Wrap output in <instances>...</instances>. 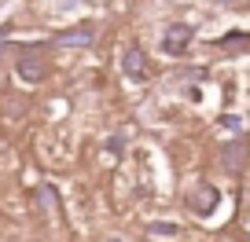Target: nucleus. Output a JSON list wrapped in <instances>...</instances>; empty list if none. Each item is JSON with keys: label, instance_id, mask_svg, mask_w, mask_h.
Segmentation results:
<instances>
[{"label": "nucleus", "instance_id": "nucleus-1", "mask_svg": "<svg viewBox=\"0 0 250 242\" xmlns=\"http://www.w3.org/2000/svg\"><path fill=\"white\" fill-rule=\"evenodd\" d=\"M188 44H191V26H169L166 37H162V48H166V52H173V55H180Z\"/></svg>", "mask_w": 250, "mask_h": 242}, {"label": "nucleus", "instance_id": "nucleus-2", "mask_svg": "<svg viewBox=\"0 0 250 242\" xmlns=\"http://www.w3.org/2000/svg\"><path fill=\"white\" fill-rule=\"evenodd\" d=\"M125 74H129V77H144V74H147V63H144V55L136 52V48L125 52Z\"/></svg>", "mask_w": 250, "mask_h": 242}, {"label": "nucleus", "instance_id": "nucleus-3", "mask_svg": "<svg viewBox=\"0 0 250 242\" xmlns=\"http://www.w3.org/2000/svg\"><path fill=\"white\" fill-rule=\"evenodd\" d=\"M213 202H217V191L206 184V187L199 191L195 198H191V209H195V213H213Z\"/></svg>", "mask_w": 250, "mask_h": 242}, {"label": "nucleus", "instance_id": "nucleus-4", "mask_svg": "<svg viewBox=\"0 0 250 242\" xmlns=\"http://www.w3.org/2000/svg\"><path fill=\"white\" fill-rule=\"evenodd\" d=\"M225 162H228V165H235V169H239V165H243V143H232V147L225 150Z\"/></svg>", "mask_w": 250, "mask_h": 242}, {"label": "nucleus", "instance_id": "nucleus-5", "mask_svg": "<svg viewBox=\"0 0 250 242\" xmlns=\"http://www.w3.org/2000/svg\"><path fill=\"white\" fill-rule=\"evenodd\" d=\"M88 40H92V33L81 30V33H66V37H62V44H88Z\"/></svg>", "mask_w": 250, "mask_h": 242}, {"label": "nucleus", "instance_id": "nucleus-6", "mask_svg": "<svg viewBox=\"0 0 250 242\" xmlns=\"http://www.w3.org/2000/svg\"><path fill=\"white\" fill-rule=\"evenodd\" d=\"M151 231H155V235H162V239H166V235H177V227H173V224H155Z\"/></svg>", "mask_w": 250, "mask_h": 242}, {"label": "nucleus", "instance_id": "nucleus-7", "mask_svg": "<svg viewBox=\"0 0 250 242\" xmlns=\"http://www.w3.org/2000/svg\"><path fill=\"white\" fill-rule=\"evenodd\" d=\"M225 4H228V0H225Z\"/></svg>", "mask_w": 250, "mask_h": 242}]
</instances>
